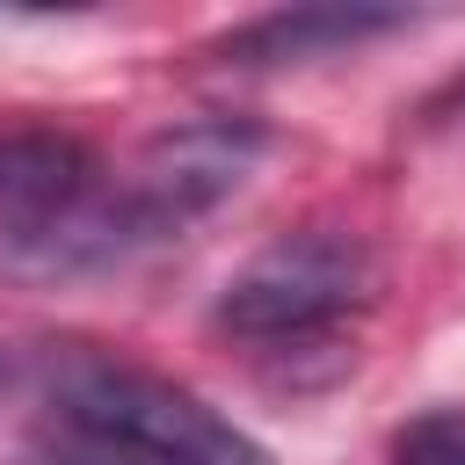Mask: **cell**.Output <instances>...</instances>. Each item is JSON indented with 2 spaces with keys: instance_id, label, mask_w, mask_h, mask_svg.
Returning a JSON list of instances; mask_svg holds the SVG:
<instances>
[{
  "instance_id": "cell-1",
  "label": "cell",
  "mask_w": 465,
  "mask_h": 465,
  "mask_svg": "<svg viewBox=\"0 0 465 465\" xmlns=\"http://www.w3.org/2000/svg\"><path fill=\"white\" fill-rule=\"evenodd\" d=\"M262 160V131L247 116H196L174 131H153L116 174H102L80 203H65L51 225L15 240L0 254L7 276L29 283H80L109 276L167 240H182L196 218H211Z\"/></svg>"
},
{
  "instance_id": "cell-2",
  "label": "cell",
  "mask_w": 465,
  "mask_h": 465,
  "mask_svg": "<svg viewBox=\"0 0 465 465\" xmlns=\"http://www.w3.org/2000/svg\"><path fill=\"white\" fill-rule=\"evenodd\" d=\"M371 291H378V262L363 232L291 225L225 276L211 320L254 349H305V341H334L349 312L371 305Z\"/></svg>"
},
{
  "instance_id": "cell-3",
  "label": "cell",
  "mask_w": 465,
  "mask_h": 465,
  "mask_svg": "<svg viewBox=\"0 0 465 465\" xmlns=\"http://www.w3.org/2000/svg\"><path fill=\"white\" fill-rule=\"evenodd\" d=\"M44 421H65V429L131 443V450L167 458V465H276L247 429H232L189 385L153 378V371H131V363H109V356L58 363L51 371V414Z\"/></svg>"
},
{
  "instance_id": "cell-4",
  "label": "cell",
  "mask_w": 465,
  "mask_h": 465,
  "mask_svg": "<svg viewBox=\"0 0 465 465\" xmlns=\"http://www.w3.org/2000/svg\"><path fill=\"white\" fill-rule=\"evenodd\" d=\"M94 182H102V167L80 138L7 124L0 131V254L15 240H29L36 225H51L65 203H80Z\"/></svg>"
},
{
  "instance_id": "cell-5",
  "label": "cell",
  "mask_w": 465,
  "mask_h": 465,
  "mask_svg": "<svg viewBox=\"0 0 465 465\" xmlns=\"http://www.w3.org/2000/svg\"><path fill=\"white\" fill-rule=\"evenodd\" d=\"M385 29H407V15H392V7H276V15L225 29L211 44V58L218 65H305L327 51H356Z\"/></svg>"
},
{
  "instance_id": "cell-6",
  "label": "cell",
  "mask_w": 465,
  "mask_h": 465,
  "mask_svg": "<svg viewBox=\"0 0 465 465\" xmlns=\"http://www.w3.org/2000/svg\"><path fill=\"white\" fill-rule=\"evenodd\" d=\"M22 465H167V458H145V450H131V443H109V436L44 421V429L22 443Z\"/></svg>"
},
{
  "instance_id": "cell-7",
  "label": "cell",
  "mask_w": 465,
  "mask_h": 465,
  "mask_svg": "<svg viewBox=\"0 0 465 465\" xmlns=\"http://www.w3.org/2000/svg\"><path fill=\"white\" fill-rule=\"evenodd\" d=\"M392 465H465V407H429L392 436Z\"/></svg>"
}]
</instances>
